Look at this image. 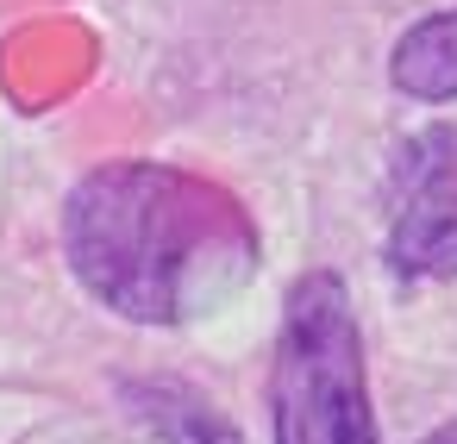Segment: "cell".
Here are the masks:
<instances>
[{"mask_svg":"<svg viewBox=\"0 0 457 444\" xmlns=\"http://www.w3.org/2000/svg\"><path fill=\"white\" fill-rule=\"evenodd\" d=\"M120 400L157 444H245L232 413L182 375H126Z\"/></svg>","mask_w":457,"mask_h":444,"instance_id":"obj_4","label":"cell"},{"mask_svg":"<svg viewBox=\"0 0 457 444\" xmlns=\"http://www.w3.org/2000/svg\"><path fill=\"white\" fill-rule=\"evenodd\" d=\"M388 82H395V95L426 101V107H451L457 101V7H438L426 20H413L395 38Z\"/></svg>","mask_w":457,"mask_h":444,"instance_id":"obj_5","label":"cell"},{"mask_svg":"<svg viewBox=\"0 0 457 444\" xmlns=\"http://www.w3.org/2000/svg\"><path fill=\"white\" fill-rule=\"evenodd\" d=\"M251 207L182 163L113 157L63 194V263L126 325H188L257 275Z\"/></svg>","mask_w":457,"mask_h":444,"instance_id":"obj_1","label":"cell"},{"mask_svg":"<svg viewBox=\"0 0 457 444\" xmlns=\"http://www.w3.org/2000/svg\"><path fill=\"white\" fill-rule=\"evenodd\" d=\"M382 263L401 282H457V119L395 144Z\"/></svg>","mask_w":457,"mask_h":444,"instance_id":"obj_3","label":"cell"},{"mask_svg":"<svg viewBox=\"0 0 457 444\" xmlns=\"http://www.w3.org/2000/svg\"><path fill=\"white\" fill-rule=\"evenodd\" d=\"M420 444H457V419H445V425H438V432H426Z\"/></svg>","mask_w":457,"mask_h":444,"instance_id":"obj_6","label":"cell"},{"mask_svg":"<svg viewBox=\"0 0 457 444\" xmlns=\"http://www.w3.org/2000/svg\"><path fill=\"white\" fill-rule=\"evenodd\" d=\"M270 438L276 444H382L370 407V357L351 288L332 269L295 275L270 357Z\"/></svg>","mask_w":457,"mask_h":444,"instance_id":"obj_2","label":"cell"}]
</instances>
